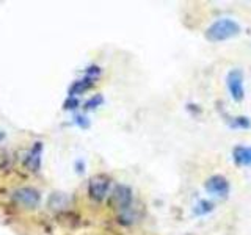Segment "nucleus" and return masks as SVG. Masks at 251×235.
<instances>
[{"label":"nucleus","mask_w":251,"mask_h":235,"mask_svg":"<svg viewBox=\"0 0 251 235\" xmlns=\"http://www.w3.org/2000/svg\"><path fill=\"white\" fill-rule=\"evenodd\" d=\"M240 31L242 27L237 21H234L231 18H220L207 27L206 39L210 43H222L240 35Z\"/></svg>","instance_id":"obj_1"},{"label":"nucleus","mask_w":251,"mask_h":235,"mask_svg":"<svg viewBox=\"0 0 251 235\" xmlns=\"http://www.w3.org/2000/svg\"><path fill=\"white\" fill-rule=\"evenodd\" d=\"M112 179L107 174H96L90 179L88 182V196L96 202H100L105 199V196L110 190Z\"/></svg>","instance_id":"obj_2"},{"label":"nucleus","mask_w":251,"mask_h":235,"mask_svg":"<svg viewBox=\"0 0 251 235\" xmlns=\"http://www.w3.org/2000/svg\"><path fill=\"white\" fill-rule=\"evenodd\" d=\"M226 86L234 102L243 100V97H245V86H243V72L240 69H231L227 72Z\"/></svg>","instance_id":"obj_3"},{"label":"nucleus","mask_w":251,"mask_h":235,"mask_svg":"<svg viewBox=\"0 0 251 235\" xmlns=\"http://www.w3.org/2000/svg\"><path fill=\"white\" fill-rule=\"evenodd\" d=\"M229 180L222 174H214L210 176L206 182H204V190H206L210 196L214 198L223 199L229 194Z\"/></svg>","instance_id":"obj_4"},{"label":"nucleus","mask_w":251,"mask_h":235,"mask_svg":"<svg viewBox=\"0 0 251 235\" xmlns=\"http://www.w3.org/2000/svg\"><path fill=\"white\" fill-rule=\"evenodd\" d=\"M13 199L18 202L19 206L25 209H36L39 206V202H41V194H39V191H36L35 188L25 187V188L16 190L13 194Z\"/></svg>","instance_id":"obj_5"},{"label":"nucleus","mask_w":251,"mask_h":235,"mask_svg":"<svg viewBox=\"0 0 251 235\" xmlns=\"http://www.w3.org/2000/svg\"><path fill=\"white\" fill-rule=\"evenodd\" d=\"M132 201H133V196H132V188L127 185H123V184H118L113 190L112 194V204L121 212H127L132 206Z\"/></svg>","instance_id":"obj_6"},{"label":"nucleus","mask_w":251,"mask_h":235,"mask_svg":"<svg viewBox=\"0 0 251 235\" xmlns=\"http://www.w3.org/2000/svg\"><path fill=\"white\" fill-rule=\"evenodd\" d=\"M232 160L237 166H251V146H235L232 149Z\"/></svg>","instance_id":"obj_7"},{"label":"nucleus","mask_w":251,"mask_h":235,"mask_svg":"<svg viewBox=\"0 0 251 235\" xmlns=\"http://www.w3.org/2000/svg\"><path fill=\"white\" fill-rule=\"evenodd\" d=\"M41 152H43V143H35L33 149L25 157V166L31 171H38L41 166Z\"/></svg>","instance_id":"obj_8"},{"label":"nucleus","mask_w":251,"mask_h":235,"mask_svg":"<svg viewBox=\"0 0 251 235\" xmlns=\"http://www.w3.org/2000/svg\"><path fill=\"white\" fill-rule=\"evenodd\" d=\"M94 80H96V78H91L88 75H85L83 78H80V80H75L73 85L69 86V97H75L77 94H82L85 91H88L94 85Z\"/></svg>","instance_id":"obj_9"},{"label":"nucleus","mask_w":251,"mask_h":235,"mask_svg":"<svg viewBox=\"0 0 251 235\" xmlns=\"http://www.w3.org/2000/svg\"><path fill=\"white\" fill-rule=\"evenodd\" d=\"M212 210H214V202H210L207 199H201L196 202V206L193 207V213L196 216H204V215L210 213Z\"/></svg>","instance_id":"obj_10"},{"label":"nucleus","mask_w":251,"mask_h":235,"mask_svg":"<svg viewBox=\"0 0 251 235\" xmlns=\"http://www.w3.org/2000/svg\"><path fill=\"white\" fill-rule=\"evenodd\" d=\"M229 125L234 129H250L251 127V121L248 116H234L229 118Z\"/></svg>","instance_id":"obj_11"},{"label":"nucleus","mask_w":251,"mask_h":235,"mask_svg":"<svg viewBox=\"0 0 251 235\" xmlns=\"http://www.w3.org/2000/svg\"><path fill=\"white\" fill-rule=\"evenodd\" d=\"M102 104H104V96L102 94H94V96L91 99H88L85 102V110H94V108H98L100 107Z\"/></svg>","instance_id":"obj_12"},{"label":"nucleus","mask_w":251,"mask_h":235,"mask_svg":"<svg viewBox=\"0 0 251 235\" xmlns=\"http://www.w3.org/2000/svg\"><path fill=\"white\" fill-rule=\"evenodd\" d=\"M85 75H88V77H91V78H96V77L100 75V68H99V66H94V65L90 66V68H86Z\"/></svg>","instance_id":"obj_13"},{"label":"nucleus","mask_w":251,"mask_h":235,"mask_svg":"<svg viewBox=\"0 0 251 235\" xmlns=\"http://www.w3.org/2000/svg\"><path fill=\"white\" fill-rule=\"evenodd\" d=\"M78 107V100L75 97H68L63 104V108L65 110H75Z\"/></svg>","instance_id":"obj_14"},{"label":"nucleus","mask_w":251,"mask_h":235,"mask_svg":"<svg viewBox=\"0 0 251 235\" xmlns=\"http://www.w3.org/2000/svg\"><path fill=\"white\" fill-rule=\"evenodd\" d=\"M75 124L77 125H80L82 129H86L90 125V121L86 119V118L83 116V115H78V116H75Z\"/></svg>","instance_id":"obj_15"}]
</instances>
